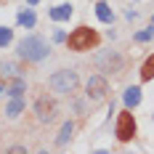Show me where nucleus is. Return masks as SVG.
<instances>
[{
	"label": "nucleus",
	"instance_id": "6",
	"mask_svg": "<svg viewBox=\"0 0 154 154\" xmlns=\"http://www.w3.org/2000/svg\"><path fill=\"white\" fill-rule=\"evenodd\" d=\"M106 93H109L106 75H91L88 77V82H85V96H88V101H101Z\"/></svg>",
	"mask_w": 154,
	"mask_h": 154
},
{
	"label": "nucleus",
	"instance_id": "4",
	"mask_svg": "<svg viewBox=\"0 0 154 154\" xmlns=\"http://www.w3.org/2000/svg\"><path fill=\"white\" fill-rule=\"evenodd\" d=\"M136 133H138V122H136L133 109H122L120 114H114V138L120 143H130Z\"/></svg>",
	"mask_w": 154,
	"mask_h": 154
},
{
	"label": "nucleus",
	"instance_id": "14",
	"mask_svg": "<svg viewBox=\"0 0 154 154\" xmlns=\"http://www.w3.org/2000/svg\"><path fill=\"white\" fill-rule=\"evenodd\" d=\"M27 93V80L21 75H16V77H11V82H8V91H5V96L8 98H14V96H24Z\"/></svg>",
	"mask_w": 154,
	"mask_h": 154
},
{
	"label": "nucleus",
	"instance_id": "17",
	"mask_svg": "<svg viewBox=\"0 0 154 154\" xmlns=\"http://www.w3.org/2000/svg\"><path fill=\"white\" fill-rule=\"evenodd\" d=\"M16 75H21L19 72V64H14V61H0V77H16Z\"/></svg>",
	"mask_w": 154,
	"mask_h": 154
},
{
	"label": "nucleus",
	"instance_id": "18",
	"mask_svg": "<svg viewBox=\"0 0 154 154\" xmlns=\"http://www.w3.org/2000/svg\"><path fill=\"white\" fill-rule=\"evenodd\" d=\"M14 43V29L11 27H0V48H8Z\"/></svg>",
	"mask_w": 154,
	"mask_h": 154
},
{
	"label": "nucleus",
	"instance_id": "3",
	"mask_svg": "<svg viewBox=\"0 0 154 154\" xmlns=\"http://www.w3.org/2000/svg\"><path fill=\"white\" fill-rule=\"evenodd\" d=\"M80 85V75L77 69H56L53 75L48 77V88L59 96H72Z\"/></svg>",
	"mask_w": 154,
	"mask_h": 154
},
{
	"label": "nucleus",
	"instance_id": "25",
	"mask_svg": "<svg viewBox=\"0 0 154 154\" xmlns=\"http://www.w3.org/2000/svg\"><path fill=\"white\" fill-rule=\"evenodd\" d=\"M152 24H154V14H152Z\"/></svg>",
	"mask_w": 154,
	"mask_h": 154
},
{
	"label": "nucleus",
	"instance_id": "19",
	"mask_svg": "<svg viewBox=\"0 0 154 154\" xmlns=\"http://www.w3.org/2000/svg\"><path fill=\"white\" fill-rule=\"evenodd\" d=\"M53 43H66V32L56 29V32H53Z\"/></svg>",
	"mask_w": 154,
	"mask_h": 154
},
{
	"label": "nucleus",
	"instance_id": "13",
	"mask_svg": "<svg viewBox=\"0 0 154 154\" xmlns=\"http://www.w3.org/2000/svg\"><path fill=\"white\" fill-rule=\"evenodd\" d=\"M93 11H96V19H98L101 24H109V27L114 24V11H112V5H109L106 0H98Z\"/></svg>",
	"mask_w": 154,
	"mask_h": 154
},
{
	"label": "nucleus",
	"instance_id": "8",
	"mask_svg": "<svg viewBox=\"0 0 154 154\" xmlns=\"http://www.w3.org/2000/svg\"><path fill=\"white\" fill-rule=\"evenodd\" d=\"M72 16H75V5H72V3H59V5H53V8H48V19L56 21V24L69 21Z\"/></svg>",
	"mask_w": 154,
	"mask_h": 154
},
{
	"label": "nucleus",
	"instance_id": "10",
	"mask_svg": "<svg viewBox=\"0 0 154 154\" xmlns=\"http://www.w3.org/2000/svg\"><path fill=\"white\" fill-rule=\"evenodd\" d=\"M141 98H143V91H141V85H128L122 93V104L125 109H136L141 104Z\"/></svg>",
	"mask_w": 154,
	"mask_h": 154
},
{
	"label": "nucleus",
	"instance_id": "16",
	"mask_svg": "<svg viewBox=\"0 0 154 154\" xmlns=\"http://www.w3.org/2000/svg\"><path fill=\"white\" fill-rule=\"evenodd\" d=\"M154 40V24H149V27H143V29L133 32V43H138V45H143V43H152Z\"/></svg>",
	"mask_w": 154,
	"mask_h": 154
},
{
	"label": "nucleus",
	"instance_id": "24",
	"mask_svg": "<svg viewBox=\"0 0 154 154\" xmlns=\"http://www.w3.org/2000/svg\"><path fill=\"white\" fill-rule=\"evenodd\" d=\"M152 122H154V112H152Z\"/></svg>",
	"mask_w": 154,
	"mask_h": 154
},
{
	"label": "nucleus",
	"instance_id": "20",
	"mask_svg": "<svg viewBox=\"0 0 154 154\" xmlns=\"http://www.w3.org/2000/svg\"><path fill=\"white\" fill-rule=\"evenodd\" d=\"M136 16H138V11H136V8H128V11H125V19H128V21H133Z\"/></svg>",
	"mask_w": 154,
	"mask_h": 154
},
{
	"label": "nucleus",
	"instance_id": "5",
	"mask_svg": "<svg viewBox=\"0 0 154 154\" xmlns=\"http://www.w3.org/2000/svg\"><path fill=\"white\" fill-rule=\"evenodd\" d=\"M93 64H96V69H98L101 75L109 77V75H120L128 61H125V56L120 51H112V48H109V51H98V53L93 56Z\"/></svg>",
	"mask_w": 154,
	"mask_h": 154
},
{
	"label": "nucleus",
	"instance_id": "21",
	"mask_svg": "<svg viewBox=\"0 0 154 154\" xmlns=\"http://www.w3.org/2000/svg\"><path fill=\"white\" fill-rule=\"evenodd\" d=\"M8 91V85H5V77H0V98H3V93Z\"/></svg>",
	"mask_w": 154,
	"mask_h": 154
},
{
	"label": "nucleus",
	"instance_id": "9",
	"mask_svg": "<svg viewBox=\"0 0 154 154\" xmlns=\"http://www.w3.org/2000/svg\"><path fill=\"white\" fill-rule=\"evenodd\" d=\"M75 120H64L61 122V128H59V136L53 138V143L59 146V149H64V146H69V141L75 138Z\"/></svg>",
	"mask_w": 154,
	"mask_h": 154
},
{
	"label": "nucleus",
	"instance_id": "15",
	"mask_svg": "<svg viewBox=\"0 0 154 154\" xmlns=\"http://www.w3.org/2000/svg\"><path fill=\"white\" fill-rule=\"evenodd\" d=\"M138 75H141V82H152V80H154V53H149V56L143 59Z\"/></svg>",
	"mask_w": 154,
	"mask_h": 154
},
{
	"label": "nucleus",
	"instance_id": "22",
	"mask_svg": "<svg viewBox=\"0 0 154 154\" xmlns=\"http://www.w3.org/2000/svg\"><path fill=\"white\" fill-rule=\"evenodd\" d=\"M72 109H75L77 114H80V112H82V101H75V104H72Z\"/></svg>",
	"mask_w": 154,
	"mask_h": 154
},
{
	"label": "nucleus",
	"instance_id": "11",
	"mask_svg": "<svg viewBox=\"0 0 154 154\" xmlns=\"http://www.w3.org/2000/svg\"><path fill=\"white\" fill-rule=\"evenodd\" d=\"M16 24L21 27V29H35L37 27V14H35V8H21L19 14H16Z\"/></svg>",
	"mask_w": 154,
	"mask_h": 154
},
{
	"label": "nucleus",
	"instance_id": "1",
	"mask_svg": "<svg viewBox=\"0 0 154 154\" xmlns=\"http://www.w3.org/2000/svg\"><path fill=\"white\" fill-rule=\"evenodd\" d=\"M16 53H19L21 61H27V64H40L51 56V43L43 35H24L16 43Z\"/></svg>",
	"mask_w": 154,
	"mask_h": 154
},
{
	"label": "nucleus",
	"instance_id": "7",
	"mask_svg": "<svg viewBox=\"0 0 154 154\" xmlns=\"http://www.w3.org/2000/svg\"><path fill=\"white\" fill-rule=\"evenodd\" d=\"M32 112L37 114V120H40V122H53L59 109H56V101H53V98H48V96H40V98L35 101Z\"/></svg>",
	"mask_w": 154,
	"mask_h": 154
},
{
	"label": "nucleus",
	"instance_id": "2",
	"mask_svg": "<svg viewBox=\"0 0 154 154\" xmlns=\"http://www.w3.org/2000/svg\"><path fill=\"white\" fill-rule=\"evenodd\" d=\"M101 43V35L88 27V24H80L77 29H72L66 35V43L64 45L69 48V51H75V53H85V51H93V48Z\"/></svg>",
	"mask_w": 154,
	"mask_h": 154
},
{
	"label": "nucleus",
	"instance_id": "23",
	"mask_svg": "<svg viewBox=\"0 0 154 154\" xmlns=\"http://www.w3.org/2000/svg\"><path fill=\"white\" fill-rule=\"evenodd\" d=\"M40 3H43V0H27V5H32V8H35V5H40Z\"/></svg>",
	"mask_w": 154,
	"mask_h": 154
},
{
	"label": "nucleus",
	"instance_id": "12",
	"mask_svg": "<svg viewBox=\"0 0 154 154\" xmlns=\"http://www.w3.org/2000/svg\"><path fill=\"white\" fill-rule=\"evenodd\" d=\"M24 109H27V98H24V96H14V98H8V104H5V117H8V120H16Z\"/></svg>",
	"mask_w": 154,
	"mask_h": 154
},
{
	"label": "nucleus",
	"instance_id": "26",
	"mask_svg": "<svg viewBox=\"0 0 154 154\" xmlns=\"http://www.w3.org/2000/svg\"><path fill=\"white\" fill-rule=\"evenodd\" d=\"M133 3H138V0H133Z\"/></svg>",
	"mask_w": 154,
	"mask_h": 154
}]
</instances>
